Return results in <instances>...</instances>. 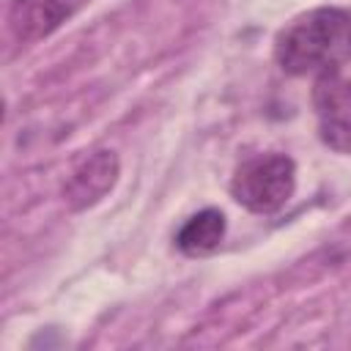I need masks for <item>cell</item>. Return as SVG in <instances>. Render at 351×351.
<instances>
[{"mask_svg": "<svg viewBox=\"0 0 351 351\" xmlns=\"http://www.w3.org/2000/svg\"><path fill=\"white\" fill-rule=\"evenodd\" d=\"M80 0H14L8 8V30L19 44H36L52 36L77 8Z\"/></svg>", "mask_w": 351, "mask_h": 351, "instance_id": "5b68a950", "label": "cell"}, {"mask_svg": "<svg viewBox=\"0 0 351 351\" xmlns=\"http://www.w3.org/2000/svg\"><path fill=\"white\" fill-rule=\"evenodd\" d=\"M351 58V11L321 5L293 16L274 38V60L291 77H318Z\"/></svg>", "mask_w": 351, "mask_h": 351, "instance_id": "6da1fadb", "label": "cell"}, {"mask_svg": "<svg viewBox=\"0 0 351 351\" xmlns=\"http://www.w3.org/2000/svg\"><path fill=\"white\" fill-rule=\"evenodd\" d=\"M296 192V165L285 154H261L241 162L230 178V195L252 214L280 211Z\"/></svg>", "mask_w": 351, "mask_h": 351, "instance_id": "7a4b0ae2", "label": "cell"}, {"mask_svg": "<svg viewBox=\"0 0 351 351\" xmlns=\"http://www.w3.org/2000/svg\"><path fill=\"white\" fill-rule=\"evenodd\" d=\"M225 214L219 208H203L192 214L176 233V247L189 258H203L219 250L225 239Z\"/></svg>", "mask_w": 351, "mask_h": 351, "instance_id": "8992f818", "label": "cell"}, {"mask_svg": "<svg viewBox=\"0 0 351 351\" xmlns=\"http://www.w3.org/2000/svg\"><path fill=\"white\" fill-rule=\"evenodd\" d=\"M313 107L321 143L351 156V80L337 69L321 71L313 85Z\"/></svg>", "mask_w": 351, "mask_h": 351, "instance_id": "3957f363", "label": "cell"}, {"mask_svg": "<svg viewBox=\"0 0 351 351\" xmlns=\"http://www.w3.org/2000/svg\"><path fill=\"white\" fill-rule=\"evenodd\" d=\"M118 156L115 151H93L66 181L63 186V200L71 211H85L90 206H96L118 181Z\"/></svg>", "mask_w": 351, "mask_h": 351, "instance_id": "277c9868", "label": "cell"}]
</instances>
